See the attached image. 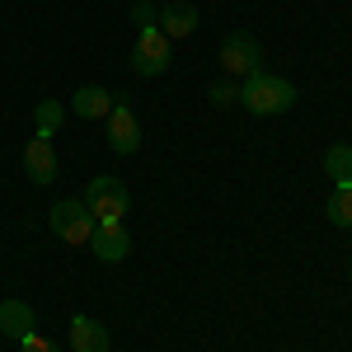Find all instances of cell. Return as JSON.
I'll return each instance as SVG.
<instances>
[{
  "instance_id": "cell-1",
  "label": "cell",
  "mask_w": 352,
  "mask_h": 352,
  "mask_svg": "<svg viewBox=\"0 0 352 352\" xmlns=\"http://www.w3.org/2000/svg\"><path fill=\"white\" fill-rule=\"evenodd\" d=\"M240 104L254 113V118H277V113H287L292 104H296V85L258 66V71H249V76H244Z\"/></svg>"
},
{
  "instance_id": "cell-2",
  "label": "cell",
  "mask_w": 352,
  "mask_h": 352,
  "mask_svg": "<svg viewBox=\"0 0 352 352\" xmlns=\"http://www.w3.org/2000/svg\"><path fill=\"white\" fill-rule=\"evenodd\" d=\"M80 202L89 207V217L99 221V226H122L127 207H132V197H127V188H122V179H113V174L89 179V188H85Z\"/></svg>"
},
{
  "instance_id": "cell-3",
  "label": "cell",
  "mask_w": 352,
  "mask_h": 352,
  "mask_svg": "<svg viewBox=\"0 0 352 352\" xmlns=\"http://www.w3.org/2000/svg\"><path fill=\"white\" fill-rule=\"evenodd\" d=\"M47 221H52V235H56V240H66V244H89V235L99 230V221L89 217V207L76 202V197L56 202L52 212H47Z\"/></svg>"
},
{
  "instance_id": "cell-4",
  "label": "cell",
  "mask_w": 352,
  "mask_h": 352,
  "mask_svg": "<svg viewBox=\"0 0 352 352\" xmlns=\"http://www.w3.org/2000/svg\"><path fill=\"white\" fill-rule=\"evenodd\" d=\"M169 38L160 28H141L136 33V47H132V71L136 76H164L169 71Z\"/></svg>"
},
{
  "instance_id": "cell-5",
  "label": "cell",
  "mask_w": 352,
  "mask_h": 352,
  "mask_svg": "<svg viewBox=\"0 0 352 352\" xmlns=\"http://www.w3.org/2000/svg\"><path fill=\"white\" fill-rule=\"evenodd\" d=\"M263 66V52H258V38L254 33H230L226 43H221V71L226 76H249V71H258Z\"/></svg>"
},
{
  "instance_id": "cell-6",
  "label": "cell",
  "mask_w": 352,
  "mask_h": 352,
  "mask_svg": "<svg viewBox=\"0 0 352 352\" xmlns=\"http://www.w3.org/2000/svg\"><path fill=\"white\" fill-rule=\"evenodd\" d=\"M109 146L113 155H136V146H141V122H136L132 104H127V94H118L113 99V113H109Z\"/></svg>"
},
{
  "instance_id": "cell-7",
  "label": "cell",
  "mask_w": 352,
  "mask_h": 352,
  "mask_svg": "<svg viewBox=\"0 0 352 352\" xmlns=\"http://www.w3.org/2000/svg\"><path fill=\"white\" fill-rule=\"evenodd\" d=\"M24 174L43 188L56 179V151H52V136H33L24 146Z\"/></svg>"
},
{
  "instance_id": "cell-8",
  "label": "cell",
  "mask_w": 352,
  "mask_h": 352,
  "mask_svg": "<svg viewBox=\"0 0 352 352\" xmlns=\"http://www.w3.org/2000/svg\"><path fill=\"white\" fill-rule=\"evenodd\" d=\"M155 28H160L169 43H174V38H192V33H197V10H192L188 0H169L160 10V19H155Z\"/></svg>"
},
{
  "instance_id": "cell-9",
  "label": "cell",
  "mask_w": 352,
  "mask_h": 352,
  "mask_svg": "<svg viewBox=\"0 0 352 352\" xmlns=\"http://www.w3.org/2000/svg\"><path fill=\"white\" fill-rule=\"evenodd\" d=\"M89 249H94L104 263H122V258L132 254V235H127L122 226H99V230L89 235Z\"/></svg>"
},
{
  "instance_id": "cell-10",
  "label": "cell",
  "mask_w": 352,
  "mask_h": 352,
  "mask_svg": "<svg viewBox=\"0 0 352 352\" xmlns=\"http://www.w3.org/2000/svg\"><path fill=\"white\" fill-rule=\"evenodd\" d=\"M71 352H109V329L94 315H76L71 320Z\"/></svg>"
},
{
  "instance_id": "cell-11",
  "label": "cell",
  "mask_w": 352,
  "mask_h": 352,
  "mask_svg": "<svg viewBox=\"0 0 352 352\" xmlns=\"http://www.w3.org/2000/svg\"><path fill=\"white\" fill-rule=\"evenodd\" d=\"M0 333L5 338H28L33 333V305L28 300H0Z\"/></svg>"
},
{
  "instance_id": "cell-12",
  "label": "cell",
  "mask_w": 352,
  "mask_h": 352,
  "mask_svg": "<svg viewBox=\"0 0 352 352\" xmlns=\"http://www.w3.org/2000/svg\"><path fill=\"white\" fill-rule=\"evenodd\" d=\"M113 113V94L99 85H85L76 89V118H109Z\"/></svg>"
},
{
  "instance_id": "cell-13",
  "label": "cell",
  "mask_w": 352,
  "mask_h": 352,
  "mask_svg": "<svg viewBox=\"0 0 352 352\" xmlns=\"http://www.w3.org/2000/svg\"><path fill=\"white\" fill-rule=\"evenodd\" d=\"M324 169H329V179H333L338 188H348L352 184V146H329Z\"/></svg>"
},
{
  "instance_id": "cell-14",
  "label": "cell",
  "mask_w": 352,
  "mask_h": 352,
  "mask_svg": "<svg viewBox=\"0 0 352 352\" xmlns=\"http://www.w3.org/2000/svg\"><path fill=\"white\" fill-rule=\"evenodd\" d=\"M33 122H38V136H52L61 122H66V104H56V99H43L38 109H33Z\"/></svg>"
},
{
  "instance_id": "cell-15",
  "label": "cell",
  "mask_w": 352,
  "mask_h": 352,
  "mask_svg": "<svg viewBox=\"0 0 352 352\" xmlns=\"http://www.w3.org/2000/svg\"><path fill=\"white\" fill-rule=\"evenodd\" d=\"M329 221L333 226H343V230H352V184L348 188H333V197H329Z\"/></svg>"
},
{
  "instance_id": "cell-16",
  "label": "cell",
  "mask_w": 352,
  "mask_h": 352,
  "mask_svg": "<svg viewBox=\"0 0 352 352\" xmlns=\"http://www.w3.org/2000/svg\"><path fill=\"white\" fill-rule=\"evenodd\" d=\"M235 99H240V85L230 80V76L212 85V104H235Z\"/></svg>"
},
{
  "instance_id": "cell-17",
  "label": "cell",
  "mask_w": 352,
  "mask_h": 352,
  "mask_svg": "<svg viewBox=\"0 0 352 352\" xmlns=\"http://www.w3.org/2000/svg\"><path fill=\"white\" fill-rule=\"evenodd\" d=\"M19 352H61L52 343V338H43V333H38V329H33V333H28V338H19Z\"/></svg>"
},
{
  "instance_id": "cell-18",
  "label": "cell",
  "mask_w": 352,
  "mask_h": 352,
  "mask_svg": "<svg viewBox=\"0 0 352 352\" xmlns=\"http://www.w3.org/2000/svg\"><path fill=\"white\" fill-rule=\"evenodd\" d=\"M132 14H136V24H141V28H155V10H151V5H146V0H141V5H136Z\"/></svg>"
},
{
  "instance_id": "cell-19",
  "label": "cell",
  "mask_w": 352,
  "mask_h": 352,
  "mask_svg": "<svg viewBox=\"0 0 352 352\" xmlns=\"http://www.w3.org/2000/svg\"><path fill=\"white\" fill-rule=\"evenodd\" d=\"M348 277H352V268H348Z\"/></svg>"
}]
</instances>
